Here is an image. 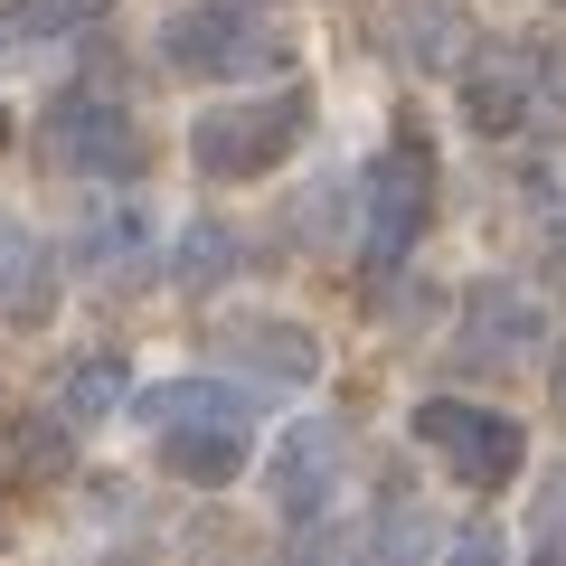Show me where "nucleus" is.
Returning <instances> with one entry per match:
<instances>
[{"mask_svg": "<svg viewBox=\"0 0 566 566\" xmlns=\"http://www.w3.org/2000/svg\"><path fill=\"white\" fill-rule=\"evenodd\" d=\"M123 406H133V368H123L114 349L76 359V368H66V387H57V416H76V424H114Z\"/></svg>", "mask_w": 566, "mask_h": 566, "instance_id": "12", "label": "nucleus"}, {"mask_svg": "<svg viewBox=\"0 0 566 566\" xmlns=\"http://www.w3.org/2000/svg\"><path fill=\"white\" fill-rule=\"evenodd\" d=\"M528 331H538V312H528L510 283H472V293H463V340H453V359H463V368H501V359H520Z\"/></svg>", "mask_w": 566, "mask_h": 566, "instance_id": "8", "label": "nucleus"}, {"mask_svg": "<svg viewBox=\"0 0 566 566\" xmlns=\"http://www.w3.org/2000/svg\"><path fill=\"white\" fill-rule=\"evenodd\" d=\"M472 39V0H397V48L416 66H463Z\"/></svg>", "mask_w": 566, "mask_h": 566, "instance_id": "11", "label": "nucleus"}, {"mask_svg": "<svg viewBox=\"0 0 566 566\" xmlns=\"http://www.w3.org/2000/svg\"><path fill=\"white\" fill-rule=\"evenodd\" d=\"M303 133H312V85H283V95H245V104L199 114L189 161H199V180H264Z\"/></svg>", "mask_w": 566, "mask_h": 566, "instance_id": "1", "label": "nucleus"}, {"mask_svg": "<svg viewBox=\"0 0 566 566\" xmlns=\"http://www.w3.org/2000/svg\"><path fill=\"white\" fill-rule=\"evenodd\" d=\"M161 66L170 76H255V66H274V39H264L255 20H245L237 0H189V10H170L161 20Z\"/></svg>", "mask_w": 566, "mask_h": 566, "instance_id": "4", "label": "nucleus"}, {"mask_svg": "<svg viewBox=\"0 0 566 566\" xmlns=\"http://www.w3.org/2000/svg\"><path fill=\"white\" fill-rule=\"evenodd\" d=\"M416 444L444 453V472L463 491H501L510 472L528 463V434L501 416V406H472V397H424L416 406Z\"/></svg>", "mask_w": 566, "mask_h": 566, "instance_id": "3", "label": "nucleus"}, {"mask_svg": "<svg viewBox=\"0 0 566 566\" xmlns=\"http://www.w3.org/2000/svg\"><path fill=\"white\" fill-rule=\"evenodd\" d=\"M340 463H349V424L340 416H303L283 424V453H274V510L293 528H312L331 510V491H340Z\"/></svg>", "mask_w": 566, "mask_h": 566, "instance_id": "6", "label": "nucleus"}, {"mask_svg": "<svg viewBox=\"0 0 566 566\" xmlns=\"http://www.w3.org/2000/svg\"><path fill=\"white\" fill-rule=\"evenodd\" d=\"M20 463H29V472H66V424H48V416H39V424L20 434Z\"/></svg>", "mask_w": 566, "mask_h": 566, "instance_id": "17", "label": "nucleus"}, {"mask_svg": "<svg viewBox=\"0 0 566 566\" xmlns=\"http://www.w3.org/2000/svg\"><path fill=\"white\" fill-rule=\"evenodd\" d=\"M0 303L20 312V322L48 312V264H39V237L29 227H0Z\"/></svg>", "mask_w": 566, "mask_h": 566, "instance_id": "13", "label": "nucleus"}, {"mask_svg": "<svg viewBox=\"0 0 566 566\" xmlns=\"http://www.w3.org/2000/svg\"><path fill=\"white\" fill-rule=\"evenodd\" d=\"M218 274H237V237H227V227H199V237L180 245V283H218Z\"/></svg>", "mask_w": 566, "mask_h": 566, "instance_id": "15", "label": "nucleus"}, {"mask_svg": "<svg viewBox=\"0 0 566 566\" xmlns=\"http://www.w3.org/2000/svg\"><path fill=\"white\" fill-rule=\"evenodd\" d=\"M424 218H434V142L397 133L378 161L359 170V255H368V274H387V264L416 255Z\"/></svg>", "mask_w": 566, "mask_h": 566, "instance_id": "2", "label": "nucleus"}, {"mask_svg": "<svg viewBox=\"0 0 566 566\" xmlns=\"http://www.w3.org/2000/svg\"><path fill=\"white\" fill-rule=\"evenodd\" d=\"M104 10H114V0H20V29L29 39H48V29H85V20H104Z\"/></svg>", "mask_w": 566, "mask_h": 566, "instance_id": "16", "label": "nucleus"}, {"mask_svg": "<svg viewBox=\"0 0 566 566\" xmlns=\"http://www.w3.org/2000/svg\"><path fill=\"white\" fill-rule=\"evenodd\" d=\"M227 359L264 368L274 387H312L322 378V340H312L303 322H227Z\"/></svg>", "mask_w": 566, "mask_h": 566, "instance_id": "9", "label": "nucleus"}, {"mask_svg": "<svg viewBox=\"0 0 566 566\" xmlns=\"http://www.w3.org/2000/svg\"><path fill=\"white\" fill-rule=\"evenodd\" d=\"M245 434L255 424H227V416H189V424H161V463L180 472V482H199V491H227L245 472Z\"/></svg>", "mask_w": 566, "mask_h": 566, "instance_id": "7", "label": "nucleus"}, {"mask_svg": "<svg viewBox=\"0 0 566 566\" xmlns=\"http://www.w3.org/2000/svg\"><path fill=\"white\" fill-rule=\"evenodd\" d=\"M547 397H557V416H566V349H557V368H547Z\"/></svg>", "mask_w": 566, "mask_h": 566, "instance_id": "19", "label": "nucleus"}, {"mask_svg": "<svg viewBox=\"0 0 566 566\" xmlns=\"http://www.w3.org/2000/svg\"><path fill=\"white\" fill-rule=\"evenodd\" d=\"M520 104H528V66H472V114H482V133L520 123Z\"/></svg>", "mask_w": 566, "mask_h": 566, "instance_id": "14", "label": "nucleus"}, {"mask_svg": "<svg viewBox=\"0 0 566 566\" xmlns=\"http://www.w3.org/2000/svg\"><path fill=\"white\" fill-rule=\"evenodd\" d=\"M0 151H10V104H0Z\"/></svg>", "mask_w": 566, "mask_h": 566, "instance_id": "20", "label": "nucleus"}, {"mask_svg": "<svg viewBox=\"0 0 566 566\" xmlns=\"http://www.w3.org/2000/svg\"><path fill=\"white\" fill-rule=\"evenodd\" d=\"M123 416H142L151 434L161 424H189V416H227V424H255V397H245L237 378H161V387H142Z\"/></svg>", "mask_w": 566, "mask_h": 566, "instance_id": "10", "label": "nucleus"}, {"mask_svg": "<svg viewBox=\"0 0 566 566\" xmlns=\"http://www.w3.org/2000/svg\"><path fill=\"white\" fill-rule=\"evenodd\" d=\"M538 547H566V472L547 482V501H538Z\"/></svg>", "mask_w": 566, "mask_h": 566, "instance_id": "18", "label": "nucleus"}, {"mask_svg": "<svg viewBox=\"0 0 566 566\" xmlns=\"http://www.w3.org/2000/svg\"><path fill=\"white\" fill-rule=\"evenodd\" d=\"M48 161L76 170V180H133L142 170V123L104 95H57L48 114Z\"/></svg>", "mask_w": 566, "mask_h": 566, "instance_id": "5", "label": "nucleus"}]
</instances>
